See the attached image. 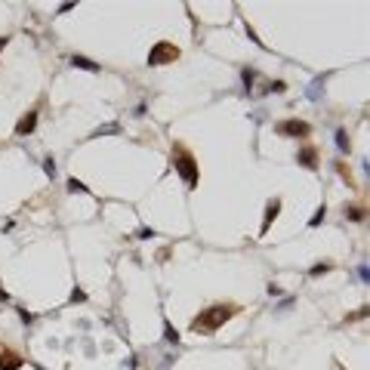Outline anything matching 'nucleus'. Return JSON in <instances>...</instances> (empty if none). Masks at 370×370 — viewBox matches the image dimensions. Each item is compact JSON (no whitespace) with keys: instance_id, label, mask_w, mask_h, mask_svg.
Segmentation results:
<instances>
[{"instance_id":"1","label":"nucleus","mask_w":370,"mask_h":370,"mask_svg":"<svg viewBox=\"0 0 370 370\" xmlns=\"http://www.w3.org/2000/svg\"><path fill=\"white\" fill-rule=\"evenodd\" d=\"M228 315H232V309H228V306H213V312H207V315L195 318V330H216V327H219Z\"/></svg>"},{"instance_id":"2","label":"nucleus","mask_w":370,"mask_h":370,"mask_svg":"<svg viewBox=\"0 0 370 370\" xmlns=\"http://www.w3.org/2000/svg\"><path fill=\"white\" fill-rule=\"evenodd\" d=\"M167 56H176V49H173L170 43H161V46H154V49H151L148 65H164V59H167Z\"/></svg>"},{"instance_id":"3","label":"nucleus","mask_w":370,"mask_h":370,"mask_svg":"<svg viewBox=\"0 0 370 370\" xmlns=\"http://www.w3.org/2000/svg\"><path fill=\"white\" fill-rule=\"evenodd\" d=\"M278 130H281V133H293V136H306V133H309V124H303V120H287V124H281Z\"/></svg>"},{"instance_id":"4","label":"nucleus","mask_w":370,"mask_h":370,"mask_svg":"<svg viewBox=\"0 0 370 370\" xmlns=\"http://www.w3.org/2000/svg\"><path fill=\"white\" fill-rule=\"evenodd\" d=\"M176 167L182 170L185 182H188V185H195V167H191V157H179V161H176Z\"/></svg>"},{"instance_id":"5","label":"nucleus","mask_w":370,"mask_h":370,"mask_svg":"<svg viewBox=\"0 0 370 370\" xmlns=\"http://www.w3.org/2000/svg\"><path fill=\"white\" fill-rule=\"evenodd\" d=\"M34 124H37V117H34V114H28L25 120H19L15 133H19V136H25V133H31V130H34Z\"/></svg>"},{"instance_id":"6","label":"nucleus","mask_w":370,"mask_h":370,"mask_svg":"<svg viewBox=\"0 0 370 370\" xmlns=\"http://www.w3.org/2000/svg\"><path fill=\"white\" fill-rule=\"evenodd\" d=\"M71 65H74V68H86V71H96V65H93L90 59H83V56H74Z\"/></svg>"},{"instance_id":"7","label":"nucleus","mask_w":370,"mask_h":370,"mask_svg":"<svg viewBox=\"0 0 370 370\" xmlns=\"http://www.w3.org/2000/svg\"><path fill=\"white\" fill-rule=\"evenodd\" d=\"M68 185H71V191H86V185H80V182H77V179H71V182H68Z\"/></svg>"},{"instance_id":"8","label":"nucleus","mask_w":370,"mask_h":370,"mask_svg":"<svg viewBox=\"0 0 370 370\" xmlns=\"http://www.w3.org/2000/svg\"><path fill=\"white\" fill-rule=\"evenodd\" d=\"M167 340H170V343H176V340H179V337H176V330H173L170 324H167Z\"/></svg>"}]
</instances>
